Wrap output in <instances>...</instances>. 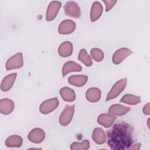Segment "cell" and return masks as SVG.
<instances>
[{
  "label": "cell",
  "mask_w": 150,
  "mask_h": 150,
  "mask_svg": "<svg viewBox=\"0 0 150 150\" xmlns=\"http://www.w3.org/2000/svg\"><path fill=\"white\" fill-rule=\"evenodd\" d=\"M134 129L124 121H118L107 131V144L111 149H128L134 141Z\"/></svg>",
  "instance_id": "6da1fadb"
},
{
  "label": "cell",
  "mask_w": 150,
  "mask_h": 150,
  "mask_svg": "<svg viewBox=\"0 0 150 150\" xmlns=\"http://www.w3.org/2000/svg\"><path fill=\"white\" fill-rule=\"evenodd\" d=\"M127 80L126 79H121L117 81L108 93L106 98V101H107L117 97L124 90L127 86Z\"/></svg>",
  "instance_id": "7a4b0ae2"
},
{
  "label": "cell",
  "mask_w": 150,
  "mask_h": 150,
  "mask_svg": "<svg viewBox=\"0 0 150 150\" xmlns=\"http://www.w3.org/2000/svg\"><path fill=\"white\" fill-rule=\"evenodd\" d=\"M23 65V55L22 53H18L11 57L6 63V69L7 70L19 69Z\"/></svg>",
  "instance_id": "3957f363"
},
{
  "label": "cell",
  "mask_w": 150,
  "mask_h": 150,
  "mask_svg": "<svg viewBox=\"0 0 150 150\" xmlns=\"http://www.w3.org/2000/svg\"><path fill=\"white\" fill-rule=\"evenodd\" d=\"M64 13L66 15L74 18H79L81 16L80 8L74 1H68L64 6Z\"/></svg>",
  "instance_id": "277c9868"
},
{
  "label": "cell",
  "mask_w": 150,
  "mask_h": 150,
  "mask_svg": "<svg viewBox=\"0 0 150 150\" xmlns=\"http://www.w3.org/2000/svg\"><path fill=\"white\" fill-rule=\"evenodd\" d=\"M59 104V101L57 98H50L43 101L40 104L39 110L42 114H49L57 108Z\"/></svg>",
  "instance_id": "5b68a950"
},
{
  "label": "cell",
  "mask_w": 150,
  "mask_h": 150,
  "mask_svg": "<svg viewBox=\"0 0 150 150\" xmlns=\"http://www.w3.org/2000/svg\"><path fill=\"white\" fill-rule=\"evenodd\" d=\"M74 105H67L64 108L59 117V122L60 125L66 126L70 123L74 115Z\"/></svg>",
  "instance_id": "8992f818"
},
{
  "label": "cell",
  "mask_w": 150,
  "mask_h": 150,
  "mask_svg": "<svg viewBox=\"0 0 150 150\" xmlns=\"http://www.w3.org/2000/svg\"><path fill=\"white\" fill-rule=\"evenodd\" d=\"M61 6L62 4L59 1L51 2L49 4L47 9L46 16V21H51L53 20L57 16Z\"/></svg>",
  "instance_id": "52a82bcc"
},
{
  "label": "cell",
  "mask_w": 150,
  "mask_h": 150,
  "mask_svg": "<svg viewBox=\"0 0 150 150\" xmlns=\"http://www.w3.org/2000/svg\"><path fill=\"white\" fill-rule=\"evenodd\" d=\"M28 138L30 142L35 144H39L44 140L45 138V132L41 128H35L30 131Z\"/></svg>",
  "instance_id": "ba28073f"
},
{
  "label": "cell",
  "mask_w": 150,
  "mask_h": 150,
  "mask_svg": "<svg viewBox=\"0 0 150 150\" xmlns=\"http://www.w3.org/2000/svg\"><path fill=\"white\" fill-rule=\"evenodd\" d=\"M76 29L75 22L70 19L63 21L59 26V33L63 35H68L74 32Z\"/></svg>",
  "instance_id": "9c48e42d"
},
{
  "label": "cell",
  "mask_w": 150,
  "mask_h": 150,
  "mask_svg": "<svg viewBox=\"0 0 150 150\" xmlns=\"http://www.w3.org/2000/svg\"><path fill=\"white\" fill-rule=\"evenodd\" d=\"M132 53V52L128 48H121L117 50L113 54L112 57V62L115 64H118Z\"/></svg>",
  "instance_id": "30bf717a"
},
{
  "label": "cell",
  "mask_w": 150,
  "mask_h": 150,
  "mask_svg": "<svg viewBox=\"0 0 150 150\" xmlns=\"http://www.w3.org/2000/svg\"><path fill=\"white\" fill-rule=\"evenodd\" d=\"M131 108L121 104H114L110 106L108 112L114 116H121L125 115L130 111Z\"/></svg>",
  "instance_id": "8fae6325"
},
{
  "label": "cell",
  "mask_w": 150,
  "mask_h": 150,
  "mask_svg": "<svg viewBox=\"0 0 150 150\" xmlns=\"http://www.w3.org/2000/svg\"><path fill=\"white\" fill-rule=\"evenodd\" d=\"M115 120L116 117L115 116L112 115L109 113H104L100 114L98 117L97 122L105 128H108L112 125Z\"/></svg>",
  "instance_id": "7c38bea8"
},
{
  "label": "cell",
  "mask_w": 150,
  "mask_h": 150,
  "mask_svg": "<svg viewBox=\"0 0 150 150\" xmlns=\"http://www.w3.org/2000/svg\"><path fill=\"white\" fill-rule=\"evenodd\" d=\"M14 103L10 99L4 98L0 101V112L2 114H11L14 109Z\"/></svg>",
  "instance_id": "4fadbf2b"
},
{
  "label": "cell",
  "mask_w": 150,
  "mask_h": 150,
  "mask_svg": "<svg viewBox=\"0 0 150 150\" xmlns=\"http://www.w3.org/2000/svg\"><path fill=\"white\" fill-rule=\"evenodd\" d=\"M17 76L16 73H13L8 74L5 77L1 83V88L3 91H7L9 90L13 86V84L15 81Z\"/></svg>",
  "instance_id": "5bb4252c"
},
{
  "label": "cell",
  "mask_w": 150,
  "mask_h": 150,
  "mask_svg": "<svg viewBox=\"0 0 150 150\" xmlns=\"http://www.w3.org/2000/svg\"><path fill=\"white\" fill-rule=\"evenodd\" d=\"M103 11L102 5L97 1L94 2L91 6L90 12V19L92 22H95L101 16Z\"/></svg>",
  "instance_id": "9a60e30c"
},
{
  "label": "cell",
  "mask_w": 150,
  "mask_h": 150,
  "mask_svg": "<svg viewBox=\"0 0 150 150\" xmlns=\"http://www.w3.org/2000/svg\"><path fill=\"white\" fill-rule=\"evenodd\" d=\"M73 52V45L69 41L63 42L58 48V53L59 55L63 57L70 56Z\"/></svg>",
  "instance_id": "2e32d148"
},
{
  "label": "cell",
  "mask_w": 150,
  "mask_h": 150,
  "mask_svg": "<svg viewBox=\"0 0 150 150\" xmlns=\"http://www.w3.org/2000/svg\"><path fill=\"white\" fill-rule=\"evenodd\" d=\"M87 100L91 103H96L101 98V91L96 87H92L87 90L86 93Z\"/></svg>",
  "instance_id": "e0dca14e"
},
{
  "label": "cell",
  "mask_w": 150,
  "mask_h": 150,
  "mask_svg": "<svg viewBox=\"0 0 150 150\" xmlns=\"http://www.w3.org/2000/svg\"><path fill=\"white\" fill-rule=\"evenodd\" d=\"M88 77L85 75H73L69 77V83L76 87H82L87 83Z\"/></svg>",
  "instance_id": "ac0fdd59"
},
{
  "label": "cell",
  "mask_w": 150,
  "mask_h": 150,
  "mask_svg": "<svg viewBox=\"0 0 150 150\" xmlns=\"http://www.w3.org/2000/svg\"><path fill=\"white\" fill-rule=\"evenodd\" d=\"M82 67L80 65L73 61H69L64 63L62 68L63 76H66L71 71H80Z\"/></svg>",
  "instance_id": "d6986e66"
},
{
  "label": "cell",
  "mask_w": 150,
  "mask_h": 150,
  "mask_svg": "<svg viewBox=\"0 0 150 150\" xmlns=\"http://www.w3.org/2000/svg\"><path fill=\"white\" fill-rule=\"evenodd\" d=\"M59 92L63 100L66 101L72 102L76 99V94L74 91L69 87H63L60 89Z\"/></svg>",
  "instance_id": "ffe728a7"
},
{
  "label": "cell",
  "mask_w": 150,
  "mask_h": 150,
  "mask_svg": "<svg viewBox=\"0 0 150 150\" xmlns=\"http://www.w3.org/2000/svg\"><path fill=\"white\" fill-rule=\"evenodd\" d=\"M92 139L97 144H104L106 141V135L101 128H96L92 133Z\"/></svg>",
  "instance_id": "44dd1931"
},
{
  "label": "cell",
  "mask_w": 150,
  "mask_h": 150,
  "mask_svg": "<svg viewBox=\"0 0 150 150\" xmlns=\"http://www.w3.org/2000/svg\"><path fill=\"white\" fill-rule=\"evenodd\" d=\"M23 142L22 137L18 135H13L8 138L5 141V145L7 147H21Z\"/></svg>",
  "instance_id": "7402d4cb"
},
{
  "label": "cell",
  "mask_w": 150,
  "mask_h": 150,
  "mask_svg": "<svg viewBox=\"0 0 150 150\" xmlns=\"http://www.w3.org/2000/svg\"><path fill=\"white\" fill-rule=\"evenodd\" d=\"M120 102L129 105H136L141 102V99L139 97L128 94L122 97Z\"/></svg>",
  "instance_id": "603a6c76"
},
{
  "label": "cell",
  "mask_w": 150,
  "mask_h": 150,
  "mask_svg": "<svg viewBox=\"0 0 150 150\" xmlns=\"http://www.w3.org/2000/svg\"><path fill=\"white\" fill-rule=\"evenodd\" d=\"M78 59L80 62H81L86 66L90 67L93 64L91 59L90 56L88 55V54L87 53L86 49H82L80 50V51L79 53Z\"/></svg>",
  "instance_id": "cb8c5ba5"
},
{
  "label": "cell",
  "mask_w": 150,
  "mask_h": 150,
  "mask_svg": "<svg viewBox=\"0 0 150 150\" xmlns=\"http://www.w3.org/2000/svg\"><path fill=\"white\" fill-rule=\"evenodd\" d=\"M90 147V142L87 139L84 140L82 142H73L70 145V149L72 150H86Z\"/></svg>",
  "instance_id": "d4e9b609"
},
{
  "label": "cell",
  "mask_w": 150,
  "mask_h": 150,
  "mask_svg": "<svg viewBox=\"0 0 150 150\" xmlns=\"http://www.w3.org/2000/svg\"><path fill=\"white\" fill-rule=\"evenodd\" d=\"M90 53L92 58L96 62H100L104 59V53L100 49L93 48L91 50Z\"/></svg>",
  "instance_id": "484cf974"
},
{
  "label": "cell",
  "mask_w": 150,
  "mask_h": 150,
  "mask_svg": "<svg viewBox=\"0 0 150 150\" xmlns=\"http://www.w3.org/2000/svg\"><path fill=\"white\" fill-rule=\"evenodd\" d=\"M103 2L105 5V11L108 12L114 6L117 1H103Z\"/></svg>",
  "instance_id": "4316f807"
},
{
  "label": "cell",
  "mask_w": 150,
  "mask_h": 150,
  "mask_svg": "<svg viewBox=\"0 0 150 150\" xmlns=\"http://www.w3.org/2000/svg\"><path fill=\"white\" fill-rule=\"evenodd\" d=\"M143 112L145 115H149L150 114V107H149V103H148L145 105H144L143 108Z\"/></svg>",
  "instance_id": "83f0119b"
},
{
  "label": "cell",
  "mask_w": 150,
  "mask_h": 150,
  "mask_svg": "<svg viewBox=\"0 0 150 150\" xmlns=\"http://www.w3.org/2000/svg\"><path fill=\"white\" fill-rule=\"evenodd\" d=\"M141 144L140 143H138V144H134L133 145H131L129 148L128 149H134V150H138L140 148V146H141Z\"/></svg>",
  "instance_id": "f1b7e54d"
},
{
  "label": "cell",
  "mask_w": 150,
  "mask_h": 150,
  "mask_svg": "<svg viewBox=\"0 0 150 150\" xmlns=\"http://www.w3.org/2000/svg\"><path fill=\"white\" fill-rule=\"evenodd\" d=\"M149 119H148V121H147V123H148V127H149Z\"/></svg>",
  "instance_id": "f546056e"
}]
</instances>
